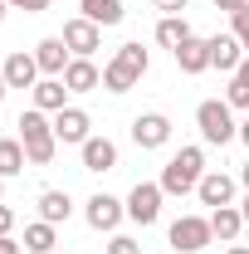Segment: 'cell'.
I'll use <instances>...</instances> for the list:
<instances>
[{
	"label": "cell",
	"mask_w": 249,
	"mask_h": 254,
	"mask_svg": "<svg viewBox=\"0 0 249 254\" xmlns=\"http://www.w3.org/2000/svg\"><path fill=\"white\" fill-rule=\"evenodd\" d=\"M30 254H54V225L49 220H34V225H25V240H20Z\"/></svg>",
	"instance_id": "cell-24"
},
{
	"label": "cell",
	"mask_w": 249,
	"mask_h": 254,
	"mask_svg": "<svg viewBox=\"0 0 249 254\" xmlns=\"http://www.w3.org/2000/svg\"><path fill=\"white\" fill-rule=\"evenodd\" d=\"M245 59H249V54H245V44H240L235 34H215V39H210V68H220V73H235Z\"/></svg>",
	"instance_id": "cell-15"
},
{
	"label": "cell",
	"mask_w": 249,
	"mask_h": 254,
	"mask_svg": "<svg viewBox=\"0 0 249 254\" xmlns=\"http://www.w3.org/2000/svg\"><path fill=\"white\" fill-rule=\"evenodd\" d=\"M195 127H200V137H205L210 147H225V142H235V137H240L235 108H230L225 98H205V103L195 108Z\"/></svg>",
	"instance_id": "cell-4"
},
{
	"label": "cell",
	"mask_w": 249,
	"mask_h": 254,
	"mask_svg": "<svg viewBox=\"0 0 249 254\" xmlns=\"http://www.w3.org/2000/svg\"><path fill=\"white\" fill-rule=\"evenodd\" d=\"M240 215H245V225H249V190H245V200H240Z\"/></svg>",
	"instance_id": "cell-34"
},
{
	"label": "cell",
	"mask_w": 249,
	"mask_h": 254,
	"mask_svg": "<svg viewBox=\"0 0 249 254\" xmlns=\"http://www.w3.org/2000/svg\"><path fill=\"white\" fill-rule=\"evenodd\" d=\"M5 93H10V83H5V73H0V103H5Z\"/></svg>",
	"instance_id": "cell-36"
},
{
	"label": "cell",
	"mask_w": 249,
	"mask_h": 254,
	"mask_svg": "<svg viewBox=\"0 0 249 254\" xmlns=\"http://www.w3.org/2000/svg\"><path fill=\"white\" fill-rule=\"evenodd\" d=\"M200 176H205V152L200 147H181L176 157L161 166V190L166 195H190L200 186Z\"/></svg>",
	"instance_id": "cell-3"
},
{
	"label": "cell",
	"mask_w": 249,
	"mask_h": 254,
	"mask_svg": "<svg viewBox=\"0 0 249 254\" xmlns=\"http://www.w3.org/2000/svg\"><path fill=\"white\" fill-rule=\"evenodd\" d=\"M25 142H20V137H0V176H5V181H10V176H20V171H25Z\"/></svg>",
	"instance_id": "cell-22"
},
{
	"label": "cell",
	"mask_w": 249,
	"mask_h": 254,
	"mask_svg": "<svg viewBox=\"0 0 249 254\" xmlns=\"http://www.w3.org/2000/svg\"><path fill=\"white\" fill-rule=\"evenodd\" d=\"M88 225L93 230H118L127 215V200H118V195H108V190H98V195H88Z\"/></svg>",
	"instance_id": "cell-10"
},
{
	"label": "cell",
	"mask_w": 249,
	"mask_h": 254,
	"mask_svg": "<svg viewBox=\"0 0 249 254\" xmlns=\"http://www.w3.org/2000/svg\"><path fill=\"white\" fill-rule=\"evenodd\" d=\"M161 181H137V186L127 190V220L137 225H156V215H161Z\"/></svg>",
	"instance_id": "cell-6"
},
{
	"label": "cell",
	"mask_w": 249,
	"mask_h": 254,
	"mask_svg": "<svg viewBox=\"0 0 249 254\" xmlns=\"http://www.w3.org/2000/svg\"><path fill=\"white\" fill-rule=\"evenodd\" d=\"M63 88H68V93H93V88H103L98 64L93 59H73L68 68H63Z\"/></svg>",
	"instance_id": "cell-17"
},
{
	"label": "cell",
	"mask_w": 249,
	"mask_h": 254,
	"mask_svg": "<svg viewBox=\"0 0 249 254\" xmlns=\"http://www.w3.org/2000/svg\"><path fill=\"white\" fill-rule=\"evenodd\" d=\"M0 200H5V176H0Z\"/></svg>",
	"instance_id": "cell-39"
},
{
	"label": "cell",
	"mask_w": 249,
	"mask_h": 254,
	"mask_svg": "<svg viewBox=\"0 0 249 254\" xmlns=\"http://www.w3.org/2000/svg\"><path fill=\"white\" fill-rule=\"evenodd\" d=\"M230 34H235V39L245 44V54H249V5H245V10H235V15H230Z\"/></svg>",
	"instance_id": "cell-26"
},
{
	"label": "cell",
	"mask_w": 249,
	"mask_h": 254,
	"mask_svg": "<svg viewBox=\"0 0 249 254\" xmlns=\"http://www.w3.org/2000/svg\"><path fill=\"white\" fill-rule=\"evenodd\" d=\"M63 44H68V54L73 59H93V49L103 44V25H93V20H83V15H73V20H63Z\"/></svg>",
	"instance_id": "cell-7"
},
{
	"label": "cell",
	"mask_w": 249,
	"mask_h": 254,
	"mask_svg": "<svg viewBox=\"0 0 249 254\" xmlns=\"http://www.w3.org/2000/svg\"><path fill=\"white\" fill-rule=\"evenodd\" d=\"M20 250H25L20 240H10V235H0V254H20Z\"/></svg>",
	"instance_id": "cell-32"
},
{
	"label": "cell",
	"mask_w": 249,
	"mask_h": 254,
	"mask_svg": "<svg viewBox=\"0 0 249 254\" xmlns=\"http://www.w3.org/2000/svg\"><path fill=\"white\" fill-rule=\"evenodd\" d=\"M5 5H10V10H30V15H44L54 0H5Z\"/></svg>",
	"instance_id": "cell-28"
},
{
	"label": "cell",
	"mask_w": 249,
	"mask_h": 254,
	"mask_svg": "<svg viewBox=\"0 0 249 254\" xmlns=\"http://www.w3.org/2000/svg\"><path fill=\"white\" fill-rule=\"evenodd\" d=\"M156 10H161V15H181V10H186L190 0H152Z\"/></svg>",
	"instance_id": "cell-29"
},
{
	"label": "cell",
	"mask_w": 249,
	"mask_h": 254,
	"mask_svg": "<svg viewBox=\"0 0 249 254\" xmlns=\"http://www.w3.org/2000/svg\"><path fill=\"white\" fill-rule=\"evenodd\" d=\"M10 230H15V210L0 200V235H10Z\"/></svg>",
	"instance_id": "cell-30"
},
{
	"label": "cell",
	"mask_w": 249,
	"mask_h": 254,
	"mask_svg": "<svg viewBox=\"0 0 249 254\" xmlns=\"http://www.w3.org/2000/svg\"><path fill=\"white\" fill-rule=\"evenodd\" d=\"M5 10H10V5H5V0H0V25H5Z\"/></svg>",
	"instance_id": "cell-38"
},
{
	"label": "cell",
	"mask_w": 249,
	"mask_h": 254,
	"mask_svg": "<svg viewBox=\"0 0 249 254\" xmlns=\"http://www.w3.org/2000/svg\"><path fill=\"white\" fill-rule=\"evenodd\" d=\"M34 64H39L44 78H63V68L73 64V54H68V44H63L59 34H49V39L34 44Z\"/></svg>",
	"instance_id": "cell-9"
},
{
	"label": "cell",
	"mask_w": 249,
	"mask_h": 254,
	"mask_svg": "<svg viewBox=\"0 0 249 254\" xmlns=\"http://www.w3.org/2000/svg\"><path fill=\"white\" fill-rule=\"evenodd\" d=\"M249 0H215V10H225V15H235V10H245Z\"/></svg>",
	"instance_id": "cell-31"
},
{
	"label": "cell",
	"mask_w": 249,
	"mask_h": 254,
	"mask_svg": "<svg viewBox=\"0 0 249 254\" xmlns=\"http://www.w3.org/2000/svg\"><path fill=\"white\" fill-rule=\"evenodd\" d=\"M225 103L230 108H249V59L230 73V88H225Z\"/></svg>",
	"instance_id": "cell-25"
},
{
	"label": "cell",
	"mask_w": 249,
	"mask_h": 254,
	"mask_svg": "<svg viewBox=\"0 0 249 254\" xmlns=\"http://www.w3.org/2000/svg\"><path fill=\"white\" fill-rule=\"evenodd\" d=\"M186 39H190V20H186V15H161V20H156V44L181 49Z\"/></svg>",
	"instance_id": "cell-21"
},
{
	"label": "cell",
	"mask_w": 249,
	"mask_h": 254,
	"mask_svg": "<svg viewBox=\"0 0 249 254\" xmlns=\"http://www.w3.org/2000/svg\"><path fill=\"white\" fill-rule=\"evenodd\" d=\"M78 157H83V171H113V166H118V142L88 137V142L78 147Z\"/></svg>",
	"instance_id": "cell-16"
},
{
	"label": "cell",
	"mask_w": 249,
	"mask_h": 254,
	"mask_svg": "<svg viewBox=\"0 0 249 254\" xmlns=\"http://www.w3.org/2000/svg\"><path fill=\"white\" fill-rule=\"evenodd\" d=\"M195 195H200V205H210V210L235 205V176H225V171H205L200 186H195Z\"/></svg>",
	"instance_id": "cell-12"
},
{
	"label": "cell",
	"mask_w": 249,
	"mask_h": 254,
	"mask_svg": "<svg viewBox=\"0 0 249 254\" xmlns=\"http://www.w3.org/2000/svg\"><path fill=\"white\" fill-rule=\"evenodd\" d=\"M240 142H245V147H249V118H245V123H240Z\"/></svg>",
	"instance_id": "cell-33"
},
{
	"label": "cell",
	"mask_w": 249,
	"mask_h": 254,
	"mask_svg": "<svg viewBox=\"0 0 249 254\" xmlns=\"http://www.w3.org/2000/svg\"><path fill=\"white\" fill-rule=\"evenodd\" d=\"M225 254H249V245H230V250H225Z\"/></svg>",
	"instance_id": "cell-35"
},
{
	"label": "cell",
	"mask_w": 249,
	"mask_h": 254,
	"mask_svg": "<svg viewBox=\"0 0 249 254\" xmlns=\"http://www.w3.org/2000/svg\"><path fill=\"white\" fill-rule=\"evenodd\" d=\"M0 73H5L10 88H34V83H39V64H34V54H25V49H15L10 59L0 64Z\"/></svg>",
	"instance_id": "cell-14"
},
{
	"label": "cell",
	"mask_w": 249,
	"mask_h": 254,
	"mask_svg": "<svg viewBox=\"0 0 249 254\" xmlns=\"http://www.w3.org/2000/svg\"><path fill=\"white\" fill-rule=\"evenodd\" d=\"M73 215V200H68V190H44L39 195V220H49V225H59Z\"/></svg>",
	"instance_id": "cell-23"
},
{
	"label": "cell",
	"mask_w": 249,
	"mask_h": 254,
	"mask_svg": "<svg viewBox=\"0 0 249 254\" xmlns=\"http://www.w3.org/2000/svg\"><path fill=\"white\" fill-rule=\"evenodd\" d=\"M240 181H245V186H249V161H245V166H240Z\"/></svg>",
	"instance_id": "cell-37"
},
{
	"label": "cell",
	"mask_w": 249,
	"mask_h": 254,
	"mask_svg": "<svg viewBox=\"0 0 249 254\" xmlns=\"http://www.w3.org/2000/svg\"><path fill=\"white\" fill-rule=\"evenodd\" d=\"M20 142H25V157H30V166H49L54 161V152H59V137H54V118L49 113H39V108H30V113H20Z\"/></svg>",
	"instance_id": "cell-2"
},
{
	"label": "cell",
	"mask_w": 249,
	"mask_h": 254,
	"mask_svg": "<svg viewBox=\"0 0 249 254\" xmlns=\"http://www.w3.org/2000/svg\"><path fill=\"white\" fill-rule=\"evenodd\" d=\"M83 10V20H93V25H103V30H113V25H123V0H83L78 5Z\"/></svg>",
	"instance_id": "cell-20"
},
{
	"label": "cell",
	"mask_w": 249,
	"mask_h": 254,
	"mask_svg": "<svg viewBox=\"0 0 249 254\" xmlns=\"http://www.w3.org/2000/svg\"><path fill=\"white\" fill-rule=\"evenodd\" d=\"M166 240H171V250H176V254H200L210 240H215L210 215H181V220H171Z\"/></svg>",
	"instance_id": "cell-5"
},
{
	"label": "cell",
	"mask_w": 249,
	"mask_h": 254,
	"mask_svg": "<svg viewBox=\"0 0 249 254\" xmlns=\"http://www.w3.org/2000/svg\"><path fill=\"white\" fill-rule=\"evenodd\" d=\"M88 127H93V123H88L83 108H63V113H54V137H59L63 147H83V142L93 137Z\"/></svg>",
	"instance_id": "cell-11"
},
{
	"label": "cell",
	"mask_w": 249,
	"mask_h": 254,
	"mask_svg": "<svg viewBox=\"0 0 249 254\" xmlns=\"http://www.w3.org/2000/svg\"><path fill=\"white\" fill-rule=\"evenodd\" d=\"M171 59H176V68H181V73H190V78H195V73H205V68H210V39L190 34L181 49H171Z\"/></svg>",
	"instance_id": "cell-13"
},
{
	"label": "cell",
	"mask_w": 249,
	"mask_h": 254,
	"mask_svg": "<svg viewBox=\"0 0 249 254\" xmlns=\"http://www.w3.org/2000/svg\"><path fill=\"white\" fill-rule=\"evenodd\" d=\"M147 68H152V54H147L142 44H123L113 59L103 64V88H108V93H132Z\"/></svg>",
	"instance_id": "cell-1"
},
{
	"label": "cell",
	"mask_w": 249,
	"mask_h": 254,
	"mask_svg": "<svg viewBox=\"0 0 249 254\" xmlns=\"http://www.w3.org/2000/svg\"><path fill=\"white\" fill-rule=\"evenodd\" d=\"M108 254H142V245H137L132 235H113V245H108Z\"/></svg>",
	"instance_id": "cell-27"
},
{
	"label": "cell",
	"mask_w": 249,
	"mask_h": 254,
	"mask_svg": "<svg viewBox=\"0 0 249 254\" xmlns=\"http://www.w3.org/2000/svg\"><path fill=\"white\" fill-rule=\"evenodd\" d=\"M132 142H137L142 152L166 147V142H171V118H166V113H137V118H132Z\"/></svg>",
	"instance_id": "cell-8"
},
{
	"label": "cell",
	"mask_w": 249,
	"mask_h": 254,
	"mask_svg": "<svg viewBox=\"0 0 249 254\" xmlns=\"http://www.w3.org/2000/svg\"><path fill=\"white\" fill-rule=\"evenodd\" d=\"M34 108H39V113H63V108H68L63 78H39V83H34Z\"/></svg>",
	"instance_id": "cell-19"
},
{
	"label": "cell",
	"mask_w": 249,
	"mask_h": 254,
	"mask_svg": "<svg viewBox=\"0 0 249 254\" xmlns=\"http://www.w3.org/2000/svg\"><path fill=\"white\" fill-rule=\"evenodd\" d=\"M210 230H215L220 245H235V240H240V230H245L240 205H220V210H210Z\"/></svg>",
	"instance_id": "cell-18"
}]
</instances>
